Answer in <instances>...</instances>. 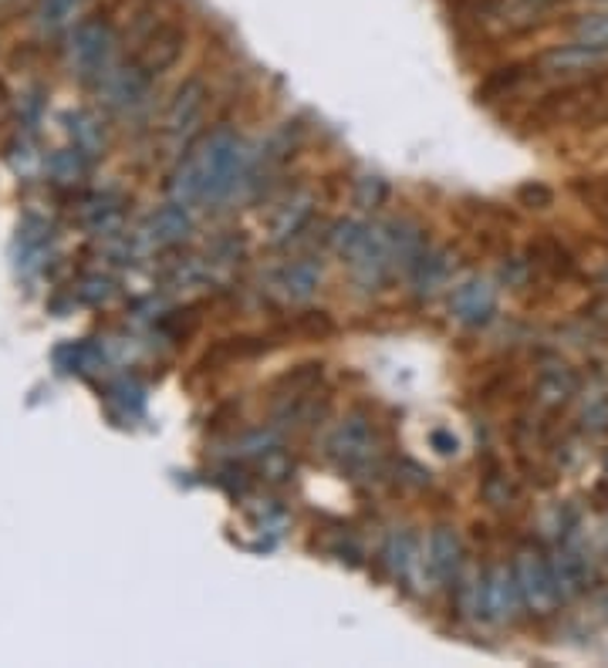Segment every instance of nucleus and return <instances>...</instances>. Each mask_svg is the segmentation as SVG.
Instances as JSON below:
<instances>
[{"instance_id": "f257e3e1", "label": "nucleus", "mask_w": 608, "mask_h": 668, "mask_svg": "<svg viewBox=\"0 0 608 668\" xmlns=\"http://www.w3.org/2000/svg\"><path fill=\"white\" fill-rule=\"evenodd\" d=\"M251 172V152L233 129H213L203 136L169 176V193L176 203H220Z\"/></svg>"}, {"instance_id": "f03ea898", "label": "nucleus", "mask_w": 608, "mask_h": 668, "mask_svg": "<svg viewBox=\"0 0 608 668\" xmlns=\"http://www.w3.org/2000/svg\"><path fill=\"white\" fill-rule=\"evenodd\" d=\"M379 433L372 415L365 412H349L325 439V455L339 466L342 473L365 476L379 466Z\"/></svg>"}, {"instance_id": "7ed1b4c3", "label": "nucleus", "mask_w": 608, "mask_h": 668, "mask_svg": "<svg viewBox=\"0 0 608 668\" xmlns=\"http://www.w3.org/2000/svg\"><path fill=\"white\" fill-rule=\"evenodd\" d=\"M514 577H517V588H521V598H524V607L531 615H555L558 604L565 601L558 584H555V574H552V561H547L541 551L534 547H521V551L514 554Z\"/></svg>"}, {"instance_id": "20e7f679", "label": "nucleus", "mask_w": 608, "mask_h": 668, "mask_svg": "<svg viewBox=\"0 0 608 668\" xmlns=\"http://www.w3.org/2000/svg\"><path fill=\"white\" fill-rule=\"evenodd\" d=\"M601 68H608V51L585 44V41H571V44H555L534 57V72L544 78H555L565 85H574L588 75H598Z\"/></svg>"}, {"instance_id": "39448f33", "label": "nucleus", "mask_w": 608, "mask_h": 668, "mask_svg": "<svg viewBox=\"0 0 608 668\" xmlns=\"http://www.w3.org/2000/svg\"><path fill=\"white\" fill-rule=\"evenodd\" d=\"M68 54L81 78H105L112 72L115 30L109 27V21H99V17L75 24L72 38H68Z\"/></svg>"}, {"instance_id": "423d86ee", "label": "nucleus", "mask_w": 608, "mask_h": 668, "mask_svg": "<svg viewBox=\"0 0 608 668\" xmlns=\"http://www.w3.org/2000/svg\"><path fill=\"white\" fill-rule=\"evenodd\" d=\"M206 102H210V88L203 78H187L176 91L173 99L163 112V132L169 139H187L200 129L203 121V112H206Z\"/></svg>"}, {"instance_id": "0eeeda50", "label": "nucleus", "mask_w": 608, "mask_h": 668, "mask_svg": "<svg viewBox=\"0 0 608 668\" xmlns=\"http://www.w3.org/2000/svg\"><path fill=\"white\" fill-rule=\"evenodd\" d=\"M521 607H524V598H521V588H517L514 567L497 564L491 570H483V621L510 625L521 615Z\"/></svg>"}, {"instance_id": "6e6552de", "label": "nucleus", "mask_w": 608, "mask_h": 668, "mask_svg": "<svg viewBox=\"0 0 608 668\" xmlns=\"http://www.w3.org/2000/svg\"><path fill=\"white\" fill-rule=\"evenodd\" d=\"M182 51H187V30H182L179 24H156L142 38L136 65L145 75L156 78V75H166L176 65V61L182 57Z\"/></svg>"}, {"instance_id": "1a4fd4ad", "label": "nucleus", "mask_w": 608, "mask_h": 668, "mask_svg": "<svg viewBox=\"0 0 608 668\" xmlns=\"http://www.w3.org/2000/svg\"><path fill=\"white\" fill-rule=\"evenodd\" d=\"M449 311L453 321L464 327H483L491 324L497 314V287L483 278H470L460 287H453L449 294Z\"/></svg>"}, {"instance_id": "9d476101", "label": "nucleus", "mask_w": 608, "mask_h": 668, "mask_svg": "<svg viewBox=\"0 0 608 668\" xmlns=\"http://www.w3.org/2000/svg\"><path fill=\"white\" fill-rule=\"evenodd\" d=\"M467 557V547L460 540V534H456L453 527H433L430 540H426V570H430V577L436 584H453L456 577H460L464 570V561Z\"/></svg>"}, {"instance_id": "9b49d317", "label": "nucleus", "mask_w": 608, "mask_h": 668, "mask_svg": "<svg viewBox=\"0 0 608 668\" xmlns=\"http://www.w3.org/2000/svg\"><path fill=\"white\" fill-rule=\"evenodd\" d=\"M547 561H552V574H555V584L561 591V598H578L588 591V581H592V561L585 557V551L578 547L571 537L568 540H558V547L552 554H547Z\"/></svg>"}, {"instance_id": "f8f14e48", "label": "nucleus", "mask_w": 608, "mask_h": 668, "mask_svg": "<svg viewBox=\"0 0 608 668\" xmlns=\"http://www.w3.org/2000/svg\"><path fill=\"white\" fill-rule=\"evenodd\" d=\"M321 287V264L312 257H294L281 264L270 278V291L278 294L284 304H304L312 300L315 291Z\"/></svg>"}, {"instance_id": "ddd939ff", "label": "nucleus", "mask_w": 608, "mask_h": 668, "mask_svg": "<svg viewBox=\"0 0 608 668\" xmlns=\"http://www.w3.org/2000/svg\"><path fill=\"white\" fill-rule=\"evenodd\" d=\"M578 395V375L565 361H544L534 378V402L541 412H561Z\"/></svg>"}, {"instance_id": "4468645a", "label": "nucleus", "mask_w": 608, "mask_h": 668, "mask_svg": "<svg viewBox=\"0 0 608 668\" xmlns=\"http://www.w3.org/2000/svg\"><path fill=\"white\" fill-rule=\"evenodd\" d=\"M382 567L389 570V577L400 588H413L419 581V574H422V551H419V543L409 530H395L385 537L382 543Z\"/></svg>"}, {"instance_id": "2eb2a0df", "label": "nucleus", "mask_w": 608, "mask_h": 668, "mask_svg": "<svg viewBox=\"0 0 608 668\" xmlns=\"http://www.w3.org/2000/svg\"><path fill=\"white\" fill-rule=\"evenodd\" d=\"M102 81H105V102L118 112L142 108L149 99V88H152V75H145L139 65L112 68Z\"/></svg>"}, {"instance_id": "dca6fc26", "label": "nucleus", "mask_w": 608, "mask_h": 668, "mask_svg": "<svg viewBox=\"0 0 608 668\" xmlns=\"http://www.w3.org/2000/svg\"><path fill=\"white\" fill-rule=\"evenodd\" d=\"M312 213H315V196L308 190L291 193L288 200H281L278 206H274V213H270V240L291 243L304 227H308Z\"/></svg>"}, {"instance_id": "f3484780", "label": "nucleus", "mask_w": 608, "mask_h": 668, "mask_svg": "<svg viewBox=\"0 0 608 668\" xmlns=\"http://www.w3.org/2000/svg\"><path fill=\"white\" fill-rule=\"evenodd\" d=\"M453 267H456L453 251H446V247L426 251V254L419 257V264L409 270L413 291H416L419 297H433V294H440V291L449 284V278H453Z\"/></svg>"}, {"instance_id": "a211bd4d", "label": "nucleus", "mask_w": 608, "mask_h": 668, "mask_svg": "<svg viewBox=\"0 0 608 668\" xmlns=\"http://www.w3.org/2000/svg\"><path fill=\"white\" fill-rule=\"evenodd\" d=\"M389 236H392V267L395 273H409L419 257L430 251V243H426V230L413 220H395L389 223Z\"/></svg>"}, {"instance_id": "6ab92c4d", "label": "nucleus", "mask_w": 608, "mask_h": 668, "mask_svg": "<svg viewBox=\"0 0 608 668\" xmlns=\"http://www.w3.org/2000/svg\"><path fill=\"white\" fill-rule=\"evenodd\" d=\"M145 230H149L152 240L163 243V247H176V243H182V240L190 236L193 220H190V213H187V206H182V203H169V206L152 213Z\"/></svg>"}, {"instance_id": "aec40b11", "label": "nucleus", "mask_w": 608, "mask_h": 668, "mask_svg": "<svg viewBox=\"0 0 608 668\" xmlns=\"http://www.w3.org/2000/svg\"><path fill=\"white\" fill-rule=\"evenodd\" d=\"M528 68L524 65H504V68H494L491 75H486L477 88V102L483 105H494V102H504V99H514L517 91L524 88L528 81Z\"/></svg>"}, {"instance_id": "412c9836", "label": "nucleus", "mask_w": 608, "mask_h": 668, "mask_svg": "<svg viewBox=\"0 0 608 668\" xmlns=\"http://www.w3.org/2000/svg\"><path fill=\"white\" fill-rule=\"evenodd\" d=\"M321 382V364L318 361H304L297 369H291L288 375H281L274 382V402H284V399H294V395H304L318 388Z\"/></svg>"}, {"instance_id": "4be33fe9", "label": "nucleus", "mask_w": 608, "mask_h": 668, "mask_svg": "<svg viewBox=\"0 0 608 668\" xmlns=\"http://www.w3.org/2000/svg\"><path fill=\"white\" fill-rule=\"evenodd\" d=\"M480 497L494 510H510V506H517V486L501 466H491L480 479Z\"/></svg>"}, {"instance_id": "5701e85b", "label": "nucleus", "mask_w": 608, "mask_h": 668, "mask_svg": "<svg viewBox=\"0 0 608 668\" xmlns=\"http://www.w3.org/2000/svg\"><path fill=\"white\" fill-rule=\"evenodd\" d=\"M78 11H81V0H38L35 21L41 30L54 35V30H65L68 24H75Z\"/></svg>"}, {"instance_id": "b1692460", "label": "nucleus", "mask_w": 608, "mask_h": 668, "mask_svg": "<svg viewBox=\"0 0 608 668\" xmlns=\"http://www.w3.org/2000/svg\"><path fill=\"white\" fill-rule=\"evenodd\" d=\"M571 35L585 44H595L601 51H608V8L595 11V14H578L571 21Z\"/></svg>"}, {"instance_id": "393cba45", "label": "nucleus", "mask_w": 608, "mask_h": 668, "mask_svg": "<svg viewBox=\"0 0 608 668\" xmlns=\"http://www.w3.org/2000/svg\"><path fill=\"white\" fill-rule=\"evenodd\" d=\"M352 200L358 209H379L389 200V182L382 176H358Z\"/></svg>"}, {"instance_id": "a878e982", "label": "nucleus", "mask_w": 608, "mask_h": 668, "mask_svg": "<svg viewBox=\"0 0 608 668\" xmlns=\"http://www.w3.org/2000/svg\"><path fill=\"white\" fill-rule=\"evenodd\" d=\"M365 227L369 223H358V220H339L331 227V233H328V243H331V251L339 254L342 260L355 251V243L362 240V233H365Z\"/></svg>"}, {"instance_id": "bb28decb", "label": "nucleus", "mask_w": 608, "mask_h": 668, "mask_svg": "<svg viewBox=\"0 0 608 668\" xmlns=\"http://www.w3.org/2000/svg\"><path fill=\"white\" fill-rule=\"evenodd\" d=\"M75 126H72V136H75V142H78V149L81 152H96V149H102L105 145V139H102V129H99V121L91 118V115H75L72 118Z\"/></svg>"}, {"instance_id": "cd10ccee", "label": "nucleus", "mask_w": 608, "mask_h": 668, "mask_svg": "<svg viewBox=\"0 0 608 668\" xmlns=\"http://www.w3.org/2000/svg\"><path fill=\"white\" fill-rule=\"evenodd\" d=\"M51 176L61 179V182H72L85 172V163H81V149H65V152H54L51 156Z\"/></svg>"}, {"instance_id": "c85d7f7f", "label": "nucleus", "mask_w": 608, "mask_h": 668, "mask_svg": "<svg viewBox=\"0 0 608 668\" xmlns=\"http://www.w3.org/2000/svg\"><path fill=\"white\" fill-rule=\"evenodd\" d=\"M109 399H112V402H118V406H122V412H126V415H139V412H142V406H145V395H142V388H139V385H132V382H118V385L109 391Z\"/></svg>"}, {"instance_id": "c756f323", "label": "nucleus", "mask_w": 608, "mask_h": 668, "mask_svg": "<svg viewBox=\"0 0 608 668\" xmlns=\"http://www.w3.org/2000/svg\"><path fill=\"white\" fill-rule=\"evenodd\" d=\"M294 331H301L304 338H328V334L334 331V324L325 311H304V314H297Z\"/></svg>"}, {"instance_id": "7c9ffc66", "label": "nucleus", "mask_w": 608, "mask_h": 668, "mask_svg": "<svg viewBox=\"0 0 608 668\" xmlns=\"http://www.w3.org/2000/svg\"><path fill=\"white\" fill-rule=\"evenodd\" d=\"M582 419H585V429H592V433H605L608 429V395L605 391L592 395Z\"/></svg>"}, {"instance_id": "2f4dec72", "label": "nucleus", "mask_w": 608, "mask_h": 668, "mask_svg": "<svg viewBox=\"0 0 608 668\" xmlns=\"http://www.w3.org/2000/svg\"><path fill=\"white\" fill-rule=\"evenodd\" d=\"M517 203L528 206V209H547L555 203V193L544 187V182H528V187L517 190Z\"/></svg>"}, {"instance_id": "473e14b6", "label": "nucleus", "mask_w": 608, "mask_h": 668, "mask_svg": "<svg viewBox=\"0 0 608 668\" xmlns=\"http://www.w3.org/2000/svg\"><path fill=\"white\" fill-rule=\"evenodd\" d=\"M430 446H433L440 455H456V449H460V439L453 436V429H433V433H430Z\"/></svg>"}, {"instance_id": "72a5a7b5", "label": "nucleus", "mask_w": 608, "mask_h": 668, "mask_svg": "<svg viewBox=\"0 0 608 668\" xmlns=\"http://www.w3.org/2000/svg\"><path fill=\"white\" fill-rule=\"evenodd\" d=\"M605 479H608V455H605Z\"/></svg>"}, {"instance_id": "f704fd0d", "label": "nucleus", "mask_w": 608, "mask_h": 668, "mask_svg": "<svg viewBox=\"0 0 608 668\" xmlns=\"http://www.w3.org/2000/svg\"><path fill=\"white\" fill-rule=\"evenodd\" d=\"M598 4H601V8H608V0H598Z\"/></svg>"}, {"instance_id": "c9c22d12", "label": "nucleus", "mask_w": 608, "mask_h": 668, "mask_svg": "<svg viewBox=\"0 0 608 668\" xmlns=\"http://www.w3.org/2000/svg\"><path fill=\"white\" fill-rule=\"evenodd\" d=\"M0 4H4V0H0Z\"/></svg>"}]
</instances>
